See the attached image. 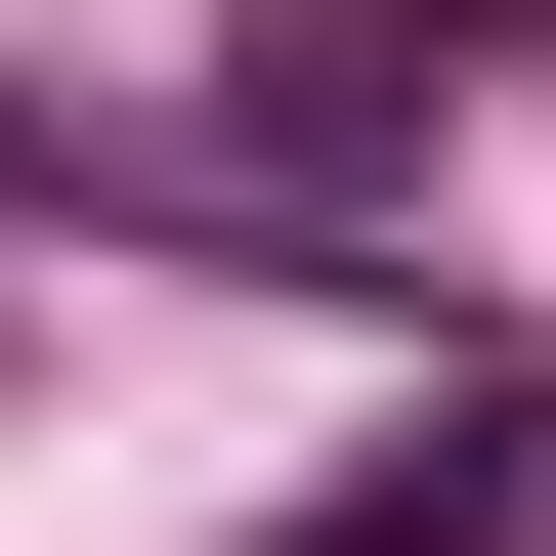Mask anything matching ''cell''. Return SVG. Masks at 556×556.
<instances>
[{"instance_id": "1", "label": "cell", "mask_w": 556, "mask_h": 556, "mask_svg": "<svg viewBox=\"0 0 556 556\" xmlns=\"http://www.w3.org/2000/svg\"><path fill=\"white\" fill-rule=\"evenodd\" d=\"M300 556H514V386H428V428H386V471L300 514Z\"/></svg>"}]
</instances>
